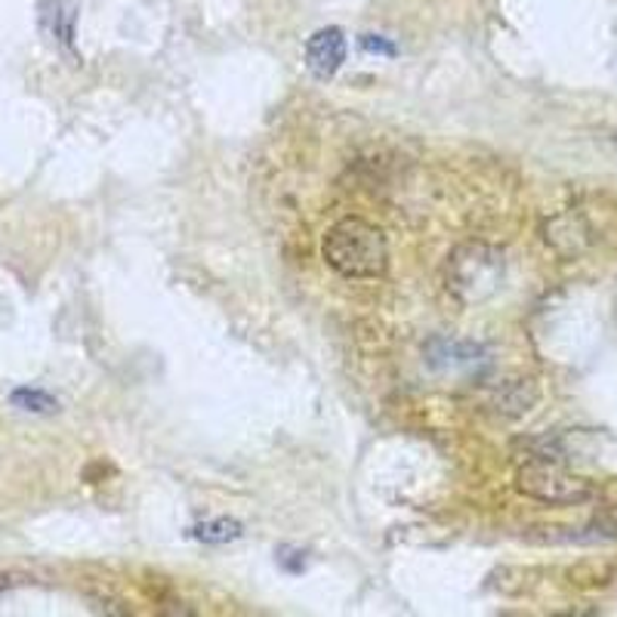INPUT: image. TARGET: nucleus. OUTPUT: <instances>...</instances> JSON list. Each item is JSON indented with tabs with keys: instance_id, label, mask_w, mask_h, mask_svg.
<instances>
[{
	"instance_id": "10",
	"label": "nucleus",
	"mask_w": 617,
	"mask_h": 617,
	"mask_svg": "<svg viewBox=\"0 0 617 617\" xmlns=\"http://www.w3.org/2000/svg\"><path fill=\"white\" fill-rule=\"evenodd\" d=\"M593 525L600 529V534L605 537V541H617V507L600 512Z\"/></svg>"
},
{
	"instance_id": "2",
	"label": "nucleus",
	"mask_w": 617,
	"mask_h": 617,
	"mask_svg": "<svg viewBox=\"0 0 617 617\" xmlns=\"http://www.w3.org/2000/svg\"><path fill=\"white\" fill-rule=\"evenodd\" d=\"M515 488L519 494L549 503V507H578V503H586L596 497L593 482L574 476L544 458L531 460L515 473Z\"/></svg>"
},
{
	"instance_id": "3",
	"label": "nucleus",
	"mask_w": 617,
	"mask_h": 617,
	"mask_svg": "<svg viewBox=\"0 0 617 617\" xmlns=\"http://www.w3.org/2000/svg\"><path fill=\"white\" fill-rule=\"evenodd\" d=\"M503 275V257L485 245H466L448 260V290L460 302H482L491 297Z\"/></svg>"
},
{
	"instance_id": "8",
	"label": "nucleus",
	"mask_w": 617,
	"mask_h": 617,
	"mask_svg": "<svg viewBox=\"0 0 617 617\" xmlns=\"http://www.w3.org/2000/svg\"><path fill=\"white\" fill-rule=\"evenodd\" d=\"M541 399V392L534 387V380H515L510 387L500 392V399H497V405L503 407L510 417H519V414H525L531 411V405Z\"/></svg>"
},
{
	"instance_id": "6",
	"label": "nucleus",
	"mask_w": 617,
	"mask_h": 617,
	"mask_svg": "<svg viewBox=\"0 0 617 617\" xmlns=\"http://www.w3.org/2000/svg\"><path fill=\"white\" fill-rule=\"evenodd\" d=\"M189 534H192L194 541H201V544H232V541H238L245 534V525L238 519L219 515V519H207V522L194 525Z\"/></svg>"
},
{
	"instance_id": "12",
	"label": "nucleus",
	"mask_w": 617,
	"mask_h": 617,
	"mask_svg": "<svg viewBox=\"0 0 617 617\" xmlns=\"http://www.w3.org/2000/svg\"><path fill=\"white\" fill-rule=\"evenodd\" d=\"M22 583H28L25 574H0V586H22Z\"/></svg>"
},
{
	"instance_id": "9",
	"label": "nucleus",
	"mask_w": 617,
	"mask_h": 617,
	"mask_svg": "<svg viewBox=\"0 0 617 617\" xmlns=\"http://www.w3.org/2000/svg\"><path fill=\"white\" fill-rule=\"evenodd\" d=\"M10 402H13V407L28 411V414H54V411H59V402H56L50 392L32 387L13 389V392H10Z\"/></svg>"
},
{
	"instance_id": "1",
	"label": "nucleus",
	"mask_w": 617,
	"mask_h": 617,
	"mask_svg": "<svg viewBox=\"0 0 617 617\" xmlns=\"http://www.w3.org/2000/svg\"><path fill=\"white\" fill-rule=\"evenodd\" d=\"M321 257L343 278H380L389 269L387 235L361 216H343L324 235Z\"/></svg>"
},
{
	"instance_id": "4",
	"label": "nucleus",
	"mask_w": 617,
	"mask_h": 617,
	"mask_svg": "<svg viewBox=\"0 0 617 617\" xmlns=\"http://www.w3.org/2000/svg\"><path fill=\"white\" fill-rule=\"evenodd\" d=\"M346 62V37L340 28H321L306 44V69L316 74L318 81H331Z\"/></svg>"
},
{
	"instance_id": "5",
	"label": "nucleus",
	"mask_w": 617,
	"mask_h": 617,
	"mask_svg": "<svg viewBox=\"0 0 617 617\" xmlns=\"http://www.w3.org/2000/svg\"><path fill=\"white\" fill-rule=\"evenodd\" d=\"M78 0H37V19L40 28L54 37L62 50H74V35H78Z\"/></svg>"
},
{
	"instance_id": "11",
	"label": "nucleus",
	"mask_w": 617,
	"mask_h": 617,
	"mask_svg": "<svg viewBox=\"0 0 617 617\" xmlns=\"http://www.w3.org/2000/svg\"><path fill=\"white\" fill-rule=\"evenodd\" d=\"M361 47L368 50V54H380V56H395V47L389 44L387 37L380 35H365L361 37Z\"/></svg>"
},
{
	"instance_id": "7",
	"label": "nucleus",
	"mask_w": 617,
	"mask_h": 617,
	"mask_svg": "<svg viewBox=\"0 0 617 617\" xmlns=\"http://www.w3.org/2000/svg\"><path fill=\"white\" fill-rule=\"evenodd\" d=\"M478 355H482V346H476V343H448V340L429 343V361H432V365H451V368H458V365H473V361H478Z\"/></svg>"
}]
</instances>
